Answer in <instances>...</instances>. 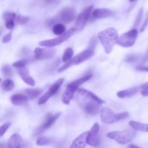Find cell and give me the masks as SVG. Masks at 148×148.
I'll use <instances>...</instances> for the list:
<instances>
[{
  "label": "cell",
  "mask_w": 148,
  "mask_h": 148,
  "mask_svg": "<svg viewBox=\"0 0 148 148\" xmlns=\"http://www.w3.org/2000/svg\"><path fill=\"white\" fill-rule=\"evenodd\" d=\"M75 99L79 106L90 115H95L101 112V106L105 103L93 92L85 89H79L77 91Z\"/></svg>",
  "instance_id": "obj_1"
},
{
  "label": "cell",
  "mask_w": 148,
  "mask_h": 148,
  "mask_svg": "<svg viewBox=\"0 0 148 148\" xmlns=\"http://www.w3.org/2000/svg\"><path fill=\"white\" fill-rule=\"evenodd\" d=\"M98 38L102 44L106 53H110L119 39L118 31L114 27H109L99 32Z\"/></svg>",
  "instance_id": "obj_2"
},
{
  "label": "cell",
  "mask_w": 148,
  "mask_h": 148,
  "mask_svg": "<svg viewBox=\"0 0 148 148\" xmlns=\"http://www.w3.org/2000/svg\"><path fill=\"white\" fill-rule=\"evenodd\" d=\"M76 17V10L73 7H64L57 14L53 17L48 19L46 24L48 26L54 25L59 23H69L73 21Z\"/></svg>",
  "instance_id": "obj_3"
},
{
  "label": "cell",
  "mask_w": 148,
  "mask_h": 148,
  "mask_svg": "<svg viewBox=\"0 0 148 148\" xmlns=\"http://www.w3.org/2000/svg\"><path fill=\"white\" fill-rule=\"evenodd\" d=\"M92 77V75H87L85 76L82 77L81 78L76 79V80L73 81V82H70L69 85L66 86V90H65L64 92L63 93L62 96V101L66 105L70 103L72 98H74L75 92L79 89V86L86 82L87 81L89 80L90 78Z\"/></svg>",
  "instance_id": "obj_4"
},
{
  "label": "cell",
  "mask_w": 148,
  "mask_h": 148,
  "mask_svg": "<svg viewBox=\"0 0 148 148\" xmlns=\"http://www.w3.org/2000/svg\"><path fill=\"white\" fill-rule=\"evenodd\" d=\"M136 137L135 130L132 129L123 130V131H114L108 132L107 137L117 143L121 145H125L132 141Z\"/></svg>",
  "instance_id": "obj_5"
},
{
  "label": "cell",
  "mask_w": 148,
  "mask_h": 148,
  "mask_svg": "<svg viewBox=\"0 0 148 148\" xmlns=\"http://www.w3.org/2000/svg\"><path fill=\"white\" fill-rule=\"evenodd\" d=\"M129 112L124 111L121 113H115L111 108H102L101 111V120L105 124H113L119 121L124 119L129 116Z\"/></svg>",
  "instance_id": "obj_6"
},
{
  "label": "cell",
  "mask_w": 148,
  "mask_h": 148,
  "mask_svg": "<svg viewBox=\"0 0 148 148\" xmlns=\"http://www.w3.org/2000/svg\"><path fill=\"white\" fill-rule=\"evenodd\" d=\"M95 52H94V50H92V49H87L85 50H84L83 51L80 52L79 53H78L77 55H76L75 56H74L69 62L66 64H64L59 69H58V72H62L63 71L66 70L68 68L71 67V66H74V65H77L79 64L82 63L85 61L88 60V59H90V57H92L94 55Z\"/></svg>",
  "instance_id": "obj_7"
},
{
  "label": "cell",
  "mask_w": 148,
  "mask_h": 148,
  "mask_svg": "<svg viewBox=\"0 0 148 148\" xmlns=\"http://www.w3.org/2000/svg\"><path fill=\"white\" fill-rule=\"evenodd\" d=\"M137 36H138V30L136 28H133L123 33L120 37H119L116 44L124 48L131 47L135 43Z\"/></svg>",
  "instance_id": "obj_8"
},
{
  "label": "cell",
  "mask_w": 148,
  "mask_h": 148,
  "mask_svg": "<svg viewBox=\"0 0 148 148\" xmlns=\"http://www.w3.org/2000/svg\"><path fill=\"white\" fill-rule=\"evenodd\" d=\"M75 31L76 30H75V28H71L69 30H67L66 33H64L63 35H62V36H58V37L53 39L42 40V41L39 42L38 44L39 46H43L45 48H51L53 47V46H58V45L66 41L67 39H69L71 36H72V35L74 34Z\"/></svg>",
  "instance_id": "obj_9"
},
{
  "label": "cell",
  "mask_w": 148,
  "mask_h": 148,
  "mask_svg": "<svg viewBox=\"0 0 148 148\" xmlns=\"http://www.w3.org/2000/svg\"><path fill=\"white\" fill-rule=\"evenodd\" d=\"M92 11H93V6L90 5L86 7L82 12L79 13L75 22V27H74L75 30H80L85 27L87 22L92 14Z\"/></svg>",
  "instance_id": "obj_10"
},
{
  "label": "cell",
  "mask_w": 148,
  "mask_h": 148,
  "mask_svg": "<svg viewBox=\"0 0 148 148\" xmlns=\"http://www.w3.org/2000/svg\"><path fill=\"white\" fill-rule=\"evenodd\" d=\"M64 80V78H60L58 80H56L51 86L49 88V89L46 91V93L43 94L38 100V105H43L45 103L47 102L50 98L51 96H53L54 94H56V92H57L59 90L60 87L62 86V85L63 84Z\"/></svg>",
  "instance_id": "obj_11"
},
{
  "label": "cell",
  "mask_w": 148,
  "mask_h": 148,
  "mask_svg": "<svg viewBox=\"0 0 148 148\" xmlns=\"http://www.w3.org/2000/svg\"><path fill=\"white\" fill-rule=\"evenodd\" d=\"M61 115H62V112H57L56 113V114H53V115H52V114L51 115V114H48V115L46 116V120L44 121V122L36 130L34 135H40V134H42L43 132L46 131V130H48L52 124H54L55 121L61 116Z\"/></svg>",
  "instance_id": "obj_12"
},
{
  "label": "cell",
  "mask_w": 148,
  "mask_h": 148,
  "mask_svg": "<svg viewBox=\"0 0 148 148\" xmlns=\"http://www.w3.org/2000/svg\"><path fill=\"white\" fill-rule=\"evenodd\" d=\"M99 130V124L98 123L94 124L89 131V134L87 137V144L89 145L90 146H92V147L99 146L100 143H101V140H100L99 135H98Z\"/></svg>",
  "instance_id": "obj_13"
},
{
  "label": "cell",
  "mask_w": 148,
  "mask_h": 148,
  "mask_svg": "<svg viewBox=\"0 0 148 148\" xmlns=\"http://www.w3.org/2000/svg\"><path fill=\"white\" fill-rule=\"evenodd\" d=\"M56 54V50L49 48H36L33 51L34 59L37 60L51 59Z\"/></svg>",
  "instance_id": "obj_14"
},
{
  "label": "cell",
  "mask_w": 148,
  "mask_h": 148,
  "mask_svg": "<svg viewBox=\"0 0 148 148\" xmlns=\"http://www.w3.org/2000/svg\"><path fill=\"white\" fill-rule=\"evenodd\" d=\"M30 144L23 140L18 134H14L11 136L7 142L8 148H28Z\"/></svg>",
  "instance_id": "obj_15"
},
{
  "label": "cell",
  "mask_w": 148,
  "mask_h": 148,
  "mask_svg": "<svg viewBox=\"0 0 148 148\" xmlns=\"http://www.w3.org/2000/svg\"><path fill=\"white\" fill-rule=\"evenodd\" d=\"M89 131L85 132L78 136L71 145L70 148H85L87 145V137H88Z\"/></svg>",
  "instance_id": "obj_16"
},
{
  "label": "cell",
  "mask_w": 148,
  "mask_h": 148,
  "mask_svg": "<svg viewBox=\"0 0 148 148\" xmlns=\"http://www.w3.org/2000/svg\"><path fill=\"white\" fill-rule=\"evenodd\" d=\"M113 14H114V12L109 9L98 8L92 11V17L95 19H102L112 16Z\"/></svg>",
  "instance_id": "obj_17"
},
{
  "label": "cell",
  "mask_w": 148,
  "mask_h": 148,
  "mask_svg": "<svg viewBox=\"0 0 148 148\" xmlns=\"http://www.w3.org/2000/svg\"><path fill=\"white\" fill-rule=\"evenodd\" d=\"M141 90L140 86H135L132 87L129 89L123 90H120L117 92V96L120 98H130V97L133 96V95H136L137 92H139Z\"/></svg>",
  "instance_id": "obj_18"
},
{
  "label": "cell",
  "mask_w": 148,
  "mask_h": 148,
  "mask_svg": "<svg viewBox=\"0 0 148 148\" xmlns=\"http://www.w3.org/2000/svg\"><path fill=\"white\" fill-rule=\"evenodd\" d=\"M29 98L25 94L19 93L12 95L10 101L14 106H23L27 102Z\"/></svg>",
  "instance_id": "obj_19"
},
{
  "label": "cell",
  "mask_w": 148,
  "mask_h": 148,
  "mask_svg": "<svg viewBox=\"0 0 148 148\" xmlns=\"http://www.w3.org/2000/svg\"><path fill=\"white\" fill-rule=\"evenodd\" d=\"M130 125L135 131L148 132V124H143V123H140L135 121H130Z\"/></svg>",
  "instance_id": "obj_20"
},
{
  "label": "cell",
  "mask_w": 148,
  "mask_h": 148,
  "mask_svg": "<svg viewBox=\"0 0 148 148\" xmlns=\"http://www.w3.org/2000/svg\"><path fill=\"white\" fill-rule=\"evenodd\" d=\"M25 95L30 99H34L37 98L41 92V90L37 88H27L25 90Z\"/></svg>",
  "instance_id": "obj_21"
},
{
  "label": "cell",
  "mask_w": 148,
  "mask_h": 148,
  "mask_svg": "<svg viewBox=\"0 0 148 148\" xmlns=\"http://www.w3.org/2000/svg\"><path fill=\"white\" fill-rule=\"evenodd\" d=\"M52 31L55 35H57L59 36H62L66 32L65 25L64 24H61V23L54 25L52 27Z\"/></svg>",
  "instance_id": "obj_22"
},
{
  "label": "cell",
  "mask_w": 148,
  "mask_h": 148,
  "mask_svg": "<svg viewBox=\"0 0 148 148\" xmlns=\"http://www.w3.org/2000/svg\"><path fill=\"white\" fill-rule=\"evenodd\" d=\"M73 54L74 51L72 48H67L65 49L64 52L62 55V62H64V64L69 62L73 58Z\"/></svg>",
  "instance_id": "obj_23"
},
{
  "label": "cell",
  "mask_w": 148,
  "mask_h": 148,
  "mask_svg": "<svg viewBox=\"0 0 148 148\" xmlns=\"http://www.w3.org/2000/svg\"><path fill=\"white\" fill-rule=\"evenodd\" d=\"M14 83L12 79H5L1 82V88L4 91H11L14 89Z\"/></svg>",
  "instance_id": "obj_24"
},
{
  "label": "cell",
  "mask_w": 148,
  "mask_h": 148,
  "mask_svg": "<svg viewBox=\"0 0 148 148\" xmlns=\"http://www.w3.org/2000/svg\"><path fill=\"white\" fill-rule=\"evenodd\" d=\"M2 17L4 20V21H7V20H13L17 23V15L15 13L12 12L6 11L4 12L2 14Z\"/></svg>",
  "instance_id": "obj_25"
},
{
  "label": "cell",
  "mask_w": 148,
  "mask_h": 148,
  "mask_svg": "<svg viewBox=\"0 0 148 148\" xmlns=\"http://www.w3.org/2000/svg\"><path fill=\"white\" fill-rule=\"evenodd\" d=\"M51 139L49 137H40L36 141V144L38 146H43L46 145H49L51 143Z\"/></svg>",
  "instance_id": "obj_26"
},
{
  "label": "cell",
  "mask_w": 148,
  "mask_h": 148,
  "mask_svg": "<svg viewBox=\"0 0 148 148\" xmlns=\"http://www.w3.org/2000/svg\"><path fill=\"white\" fill-rule=\"evenodd\" d=\"M1 72L6 77H11L12 75V69L10 65H4L1 68Z\"/></svg>",
  "instance_id": "obj_27"
},
{
  "label": "cell",
  "mask_w": 148,
  "mask_h": 148,
  "mask_svg": "<svg viewBox=\"0 0 148 148\" xmlns=\"http://www.w3.org/2000/svg\"><path fill=\"white\" fill-rule=\"evenodd\" d=\"M27 62H28V61H27V59H20V60L17 61V62H14V63L12 64V66H14V67L17 68V69H19V68H23V67H25Z\"/></svg>",
  "instance_id": "obj_28"
},
{
  "label": "cell",
  "mask_w": 148,
  "mask_h": 148,
  "mask_svg": "<svg viewBox=\"0 0 148 148\" xmlns=\"http://www.w3.org/2000/svg\"><path fill=\"white\" fill-rule=\"evenodd\" d=\"M22 79L24 81L25 83L30 85V86L33 87L36 85V82H35V80L33 79V78L30 76V75H25V76L23 77H22Z\"/></svg>",
  "instance_id": "obj_29"
},
{
  "label": "cell",
  "mask_w": 148,
  "mask_h": 148,
  "mask_svg": "<svg viewBox=\"0 0 148 148\" xmlns=\"http://www.w3.org/2000/svg\"><path fill=\"white\" fill-rule=\"evenodd\" d=\"M143 7H141L140 11H139L138 14H137L135 21H134V27H137V26H138L140 24L142 19H143Z\"/></svg>",
  "instance_id": "obj_30"
},
{
  "label": "cell",
  "mask_w": 148,
  "mask_h": 148,
  "mask_svg": "<svg viewBox=\"0 0 148 148\" xmlns=\"http://www.w3.org/2000/svg\"><path fill=\"white\" fill-rule=\"evenodd\" d=\"M10 125H11V124H10V122H7V123H4L3 125L1 126V127H0V136H1V137H2V136L4 134V133L8 130V129L10 128Z\"/></svg>",
  "instance_id": "obj_31"
},
{
  "label": "cell",
  "mask_w": 148,
  "mask_h": 148,
  "mask_svg": "<svg viewBox=\"0 0 148 148\" xmlns=\"http://www.w3.org/2000/svg\"><path fill=\"white\" fill-rule=\"evenodd\" d=\"M30 20L28 17H25V16H17V23L19 24H25L28 20Z\"/></svg>",
  "instance_id": "obj_32"
},
{
  "label": "cell",
  "mask_w": 148,
  "mask_h": 148,
  "mask_svg": "<svg viewBox=\"0 0 148 148\" xmlns=\"http://www.w3.org/2000/svg\"><path fill=\"white\" fill-rule=\"evenodd\" d=\"M15 23L16 22L13 20H7V21H5V27L9 30H12L14 27Z\"/></svg>",
  "instance_id": "obj_33"
},
{
  "label": "cell",
  "mask_w": 148,
  "mask_h": 148,
  "mask_svg": "<svg viewBox=\"0 0 148 148\" xmlns=\"http://www.w3.org/2000/svg\"><path fill=\"white\" fill-rule=\"evenodd\" d=\"M12 39V33H9L7 34H6L5 36H4V37L2 38V43H7L11 40Z\"/></svg>",
  "instance_id": "obj_34"
},
{
  "label": "cell",
  "mask_w": 148,
  "mask_h": 148,
  "mask_svg": "<svg viewBox=\"0 0 148 148\" xmlns=\"http://www.w3.org/2000/svg\"><path fill=\"white\" fill-rule=\"evenodd\" d=\"M97 40L96 39H95V38H92V40L90 41L89 45H88V49H92V50H94V48L95 47V45H96Z\"/></svg>",
  "instance_id": "obj_35"
},
{
  "label": "cell",
  "mask_w": 148,
  "mask_h": 148,
  "mask_svg": "<svg viewBox=\"0 0 148 148\" xmlns=\"http://www.w3.org/2000/svg\"><path fill=\"white\" fill-rule=\"evenodd\" d=\"M147 25H148V13L147 14V15H146V17H145V21H144V23H143V25H142L141 28H140V32H141V33L145 30V28L147 27Z\"/></svg>",
  "instance_id": "obj_36"
},
{
  "label": "cell",
  "mask_w": 148,
  "mask_h": 148,
  "mask_svg": "<svg viewBox=\"0 0 148 148\" xmlns=\"http://www.w3.org/2000/svg\"><path fill=\"white\" fill-rule=\"evenodd\" d=\"M137 59H138V58H137L135 55H130V56L127 57V59H126V61L128 62H133L135 60H137Z\"/></svg>",
  "instance_id": "obj_37"
},
{
  "label": "cell",
  "mask_w": 148,
  "mask_h": 148,
  "mask_svg": "<svg viewBox=\"0 0 148 148\" xmlns=\"http://www.w3.org/2000/svg\"><path fill=\"white\" fill-rule=\"evenodd\" d=\"M137 70L143 71V72H148V66H139L137 67Z\"/></svg>",
  "instance_id": "obj_38"
},
{
  "label": "cell",
  "mask_w": 148,
  "mask_h": 148,
  "mask_svg": "<svg viewBox=\"0 0 148 148\" xmlns=\"http://www.w3.org/2000/svg\"><path fill=\"white\" fill-rule=\"evenodd\" d=\"M140 88H141L142 90H147V89H148V82H146V83L143 84V85H140Z\"/></svg>",
  "instance_id": "obj_39"
},
{
  "label": "cell",
  "mask_w": 148,
  "mask_h": 148,
  "mask_svg": "<svg viewBox=\"0 0 148 148\" xmlns=\"http://www.w3.org/2000/svg\"><path fill=\"white\" fill-rule=\"evenodd\" d=\"M141 93L143 96H147L148 95V89L143 90L141 91Z\"/></svg>",
  "instance_id": "obj_40"
},
{
  "label": "cell",
  "mask_w": 148,
  "mask_h": 148,
  "mask_svg": "<svg viewBox=\"0 0 148 148\" xmlns=\"http://www.w3.org/2000/svg\"><path fill=\"white\" fill-rule=\"evenodd\" d=\"M130 148H140V147H137V146L136 145H132L130 146Z\"/></svg>",
  "instance_id": "obj_41"
}]
</instances>
